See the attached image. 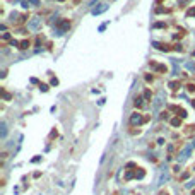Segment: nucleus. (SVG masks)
Listing matches in <instances>:
<instances>
[{"instance_id":"nucleus-1","label":"nucleus","mask_w":195,"mask_h":195,"mask_svg":"<svg viewBox=\"0 0 195 195\" xmlns=\"http://www.w3.org/2000/svg\"><path fill=\"white\" fill-rule=\"evenodd\" d=\"M190 149H192V146H187V147H185V151H183V152H181V156H180V161H185V159H187V156H188Z\"/></svg>"},{"instance_id":"nucleus-5","label":"nucleus","mask_w":195,"mask_h":195,"mask_svg":"<svg viewBox=\"0 0 195 195\" xmlns=\"http://www.w3.org/2000/svg\"><path fill=\"white\" fill-rule=\"evenodd\" d=\"M7 133V128H5V123H2V135Z\"/></svg>"},{"instance_id":"nucleus-4","label":"nucleus","mask_w":195,"mask_h":195,"mask_svg":"<svg viewBox=\"0 0 195 195\" xmlns=\"http://www.w3.org/2000/svg\"><path fill=\"white\" fill-rule=\"evenodd\" d=\"M29 26H31V28H36V26H38V19H34V21H33Z\"/></svg>"},{"instance_id":"nucleus-3","label":"nucleus","mask_w":195,"mask_h":195,"mask_svg":"<svg viewBox=\"0 0 195 195\" xmlns=\"http://www.w3.org/2000/svg\"><path fill=\"white\" fill-rule=\"evenodd\" d=\"M140 120V116L137 115V116H132V123H135V122H139Z\"/></svg>"},{"instance_id":"nucleus-2","label":"nucleus","mask_w":195,"mask_h":195,"mask_svg":"<svg viewBox=\"0 0 195 195\" xmlns=\"http://www.w3.org/2000/svg\"><path fill=\"white\" fill-rule=\"evenodd\" d=\"M168 180V173L164 171L163 174H161V178H159V181H158V185H163V181H166Z\"/></svg>"}]
</instances>
